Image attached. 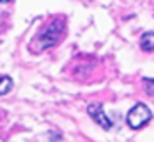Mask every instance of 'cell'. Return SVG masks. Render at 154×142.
Segmentation results:
<instances>
[{"instance_id": "cell-3", "label": "cell", "mask_w": 154, "mask_h": 142, "mask_svg": "<svg viewBox=\"0 0 154 142\" xmlns=\"http://www.w3.org/2000/svg\"><path fill=\"white\" fill-rule=\"evenodd\" d=\"M87 114L91 115V119L94 120L96 124H99L102 129H106V131H109L112 127V120L107 117V114L104 112V109H102V105L100 104H91L87 107Z\"/></svg>"}, {"instance_id": "cell-5", "label": "cell", "mask_w": 154, "mask_h": 142, "mask_svg": "<svg viewBox=\"0 0 154 142\" xmlns=\"http://www.w3.org/2000/svg\"><path fill=\"white\" fill-rule=\"evenodd\" d=\"M12 87H14V80H12L10 77H8V75L0 77V95L8 94L12 90Z\"/></svg>"}, {"instance_id": "cell-6", "label": "cell", "mask_w": 154, "mask_h": 142, "mask_svg": "<svg viewBox=\"0 0 154 142\" xmlns=\"http://www.w3.org/2000/svg\"><path fill=\"white\" fill-rule=\"evenodd\" d=\"M143 84H144V90H146L147 95L154 97V79H144Z\"/></svg>"}, {"instance_id": "cell-4", "label": "cell", "mask_w": 154, "mask_h": 142, "mask_svg": "<svg viewBox=\"0 0 154 142\" xmlns=\"http://www.w3.org/2000/svg\"><path fill=\"white\" fill-rule=\"evenodd\" d=\"M141 49L146 52H152L154 50V32H146L141 37Z\"/></svg>"}, {"instance_id": "cell-2", "label": "cell", "mask_w": 154, "mask_h": 142, "mask_svg": "<svg viewBox=\"0 0 154 142\" xmlns=\"http://www.w3.org/2000/svg\"><path fill=\"white\" fill-rule=\"evenodd\" d=\"M152 119V114H151L149 107L146 104H136L134 107L129 110L127 114L126 120H127V125L131 127V129H141L144 124H147L149 120Z\"/></svg>"}, {"instance_id": "cell-1", "label": "cell", "mask_w": 154, "mask_h": 142, "mask_svg": "<svg viewBox=\"0 0 154 142\" xmlns=\"http://www.w3.org/2000/svg\"><path fill=\"white\" fill-rule=\"evenodd\" d=\"M64 29H66V22L62 19H57L54 22H50L45 30L37 37V45H38L37 52L38 50H45V49L54 47L60 40L62 34H64Z\"/></svg>"}]
</instances>
